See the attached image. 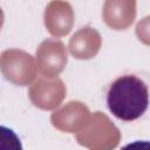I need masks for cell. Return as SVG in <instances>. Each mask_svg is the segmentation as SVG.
Segmentation results:
<instances>
[{
    "instance_id": "cell-1",
    "label": "cell",
    "mask_w": 150,
    "mask_h": 150,
    "mask_svg": "<svg viewBox=\"0 0 150 150\" xmlns=\"http://www.w3.org/2000/svg\"><path fill=\"white\" fill-rule=\"evenodd\" d=\"M107 105L109 111L121 121L138 120L149 107V89L145 81L135 74L118 76L108 88Z\"/></svg>"
},
{
    "instance_id": "cell-2",
    "label": "cell",
    "mask_w": 150,
    "mask_h": 150,
    "mask_svg": "<svg viewBox=\"0 0 150 150\" xmlns=\"http://www.w3.org/2000/svg\"><path fill=\"white\" fill-rule=\"evenodd\" d=\"M22 144L16 132L5 125H0V150H22Z\"/></svg>"
}]
</instances>
